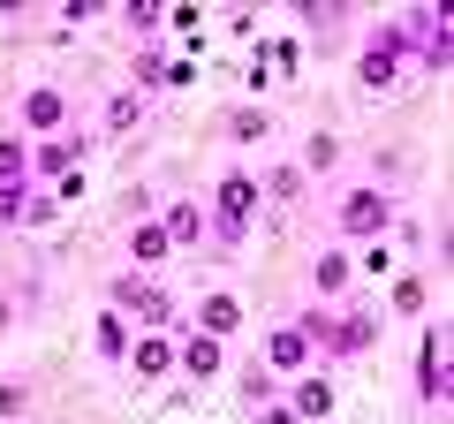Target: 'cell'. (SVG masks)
<instances>
[{"label": "cell", "mask_w": 454, "mask_h": 424, "mask_svg": "<svg viewBox=\"0 0 454 424\" xmlns=\"http://www.w3.org/2000/svg\"><path fill=\"white\" fill-rule=\"evenodd\" d=\"M250 212H258V175L227 167L212 182V205H205V250H235L250 235Z\"/></svg>", "instance_id": "cell-1"}, {"label": "cell", "mask_w": 454, "mask_h": 424, "mask_svg": "<svg viewBox=\"0 0 454 424\" xmlns=\"http://www.w3.org/2000/svg\"><path fill=\"white\" fill-rule=\"evenodd\" d=\"M106 303H114V310H129L145 334H182V303H175V288H167V280L121 273V280L106 288Z\"/></svg>", "instance_id": "cell-2"}, {"label": "cell", "mask_w": 454, "mask_h": 424, "mask_svg": "<svg viewBox=\"0 0 454 424\" xmlns=\"http://www.w3.org/2000/svg\"><path fill=\"white\" fill-rule=\"evenodd\" d=\"M16 122H23V145H46V137L76 130V106H68L61 83H31V91L16 98Z\"/></svg>", "instance_id": "cell-3"}, {"label": "cell", "mask_w": 454, "mask_h": 424, "mask_svg": "<svg viewBox=\"0 0 454 424\" xmlns=\"http://www.w3.org/2000/svg\"><path fill=\"white\" fill-rule=\"evenodd\" d=\"M402 68H409V46H402V23L387 16L372 38H364V53H356V83H364V91H394Z\"/></svg>", "instance_id": "cell-4"}, {"label": "cell", "mask_w": 454, "mask_h": 424, "mask_svg": "<svg viewBox=\"0 0 454 424\" xmlns=\"http://www.w3.org/2000/svg\"><path fill=\"white\" fill-rule=\"evenodd\" d=\"M333 228H340V235H356V243H372L379 228H394V197L379 190V182L340 190V197H333Z\"/></svg>", "instance_id": "cell-5"}, {"label": "cell", "mask_w": 454, "mask_h": 424, "mask_svg": "<svg viewBox=\"0 0 454 424\" xmlns=\"http://www.w3.org/2000/svg\"><path fill=\"white\" fill-rule=\"evenodd\" d=\"M190 76H197V61H190V53H167V46H137V61H129V91L137 98L182 91Z\"/></svg>", "instance_id": "cell-6"}, {"label": "cell", "mask_w": 454, "mask_h": 424, "mask_svg": "<svg viewBox=\"0 0 454 424\" xmlns=\"http://www.w3.org/2000/svg\"><path fill=\"white\" fill-rule=\"evenodd\" d=\"M372 342H379V318H372V310H340V318L325 310L310 349H325L333 364H348V357H372Z\"/></svg>", "instance_id": "cell-7"}, {"label": "cell", "mask_w": 454, "mask_h": 424, "mask_svg": "<svg viewBox=\"0 0 454 424\" xmlns=\"http://www.w3.org/2000/svg\"><path fill=\"white\" fill-rule=\"evenodd\" d=\"M310 357H318V349H310V334L295 326V318L265 326V349H258V364H265V372L280 379V387H288V379H303V372H310Z\"/></svg>", "instance_id": "cell-8"}, {"label": "cell", "mask_w": 454, "mask_h": 424, "mask_svg": "<svg viewBox=\"0 0 454 424\" xmlns=\"http://www.w3.org/2000/svg\"><path fill=\"white\" fill-rule=\"evenodd\" d=\"M235 326H243V295H235V288H205L182 334H205V342H235Z\"/></svg>", "instance_id": "cell-9"}, {"label": "cell", "mask_w": 454, "mask_h": 424, "mask_svg": "<svg viewBox=\"0 0 454 424\" xmlns=\"http://www.w3.org/2000/svg\"><path fill=\"white\" fill-rule=\"evenodd\" d=\"M91 152V137L83 130H68V137H46V145H31V182L38 190H53L61 175H76V160Z\"/></svg>", "instance_id": "cell-10"}, {"label": "cell", "mask_w": 454, "mask_h": 424, "mask_svg": "<svg viewBox=\"0 0 454 424\" xmlns=\"http://www.w3.org/2000/svg\"><path fill=\"white\" fill-rule=\"evenodd\" d=\"M348 288H356V258L348 250H310V295L318 303H340Z\"/></svg>", "instance_id": "cell-11"}, {"label": "cell", "mask_w": 454, "mask_h": 424, "mask_svg": "<svg viewBox=\"0 0 454 424\" xmlns=\"http://www.w3.org/2000/svg\"><path fill=\"white\" fill-rule=\"evenodd\" d=\"M175 372H182V379H220V372H227V342H205V334H175Z\"/></svg>", "instance_id": "cell-12"}, {"label": "cell", "mask_w": 454, "mask_h": 424, "mask_svg": "<svg viewBox=\"0 0 454 424\" xmlns=\"http://www.w3.org/2000/svg\"><path fill=\"white\" fill-rule=\"evenodd\" d=\"M152 220L167 228L175 250H205V205H197V197H167V212H152Z\"/></svg>", "instance_id": "cell-13"}, {"label": "cell", "mask_w": 454, "mask_h": 424, "mask_svg": "<svg viewBox=\"0 0 454 424\" xmlns=\"http://www.w3.org/2000/svg\"><path fill=\"white\" fill-rule=\"evenodd\" d=\"M280 402H288L303 424H318V417H333V379H325V372H303V379L280 387Z\"/></svg>", "instance_id": "cell-14"}, {"label": "cell", "mask_w": 454, "mask_h": 424, "mask_svg": "<svg viewBox=\"0 0 454 424\" xmlns=\"http://www.w3.org/2000/svg\"><path fill=\"white\" fill-rule=\"evenodd\" d=\"M417 394H424V409L447 402V342H439V326H424V349H417Z\"/></svg>", "instance_id": "cell-15"}, {"label": "cell", "mask_w": 454, "mask_h": 424, "mask_svg": "<svg viewBox=\"0 0 454 424\" xmlns=\"http://www.w3.org/2000/svg\"><path fill=\"white\" fill-rule=\"evenodd\" d=\"M167 258H175V243H167V228H160V220H137V228H129V273H167Z\"/></svg>", "instance_id": "cell-16"}, {"label": "cell", "mask_w": 454, "mask_h": 424, "mask_svg": "<svg viewBox=\"0 0 454 424\" xmlns=\"http://www.w3.org/2000/svg\"><path fill=\"white\" fill-rule=\"evenodd\" d=\"M121 364H129L137 379H167V372H175V334H137Z\"/></svg>", "instance_id": "cell-17"}, {"label": "cell", "mask_w": 454, "mask_h": 424, "mask_svg": "<svg viewBox=\"0 0 454 424\" xmlns=\"http://www.w3.org/2000/svg\"><path fill=\"white\" fill-rule=\"evenodd\" d=\"M145 106H152V98H137L129 83H114V91H106V106H98V130H106V137H129L137 122H145Z\"/></svg>", "instance_id": "cell-18"}, {"label": "cell", "mask_w": 454, "mask_h": 424, "mask_svg": "<svg viewBox=\"0 0 454 424\" xmlns=\"http://www.w3.org/2000/svg\"><path fill=\"white\" fill-rule=\"evenodd\" d=\"M220 130L235 137V145H265V137H273V114H265V106H227Z\"/></svg>", "instance_id": "cell-19"}, {"label": "cell", "mask_w": 454, "mask_h": 424, "mask_svg": "<svg viewBox=\"0 0 454 424\" xmlns=\"http://www.w3.org/2000/svg\"><path fill=\"white\" fill-rule=\"evenodd\" d=\"M295 167H303V175H333V167H340V137H333V130H310Z\"/></svg>", "instance_id": "cell-20"}, {"label": "cell", "mask_w": 454, "mask_h": 424, "mask_svg": "<svg viewBox=\"0 0 454 424\" xmlns=\"http://www.w3.org/2000/svg\"><path fill=\"white\" fill-rule=\"evenodd\" d=\"M121 31H129V38H145V46H152V38L167 31V8H160V0H129V8H121Z\"/></svg>", "instance_id": "cell-21"}, {"label": "cell", "mask_w": 454, "mask_h": 424, "mask_svg": "<svg viewBox=\"0 0 454 424\" xmlns=\"http://www.w3.org/2000/svg\"><path fill=\"white\" fill-rule=\"evenodd\" d=\"M303 190H310V175H303V167H273V175L258 182V197H273L280 212H288V205H295V197H303Z\"/></svg>", "instance_id": "cell-22"}, {"label": "cell", "mask_w": 454, "mask_h": 424, "mask_svg": "<svg viewBox=\"0 0 454 424\" xmlns=\"http://www.w3.org/2000/svg\"><path fill=\"white\" fill-rule=\"evenodd\" d=\"M129 342H137V334H129V318H121V310H98V357H114V364H121V357H129Z\"/></svg>", "instance_id": "cell-23"}, {"label": "cell", "mask_w": 454, "mask_h": 424, "mask_svg": "<svg viewBox=\"0 0 454 424\" xmlns=\"http://www.w3.org/2000/svg\"><path fill=\"white\" fill-rule=\"evenodd\" d=\"M295 68H303V38H273L258 53V76H295Z\"/></svg>", "instance_id": "cell-24"}, {"label": "cell", "mask_w": 454, "mask_h": 424, "mask_svg": "<svg viewBox=\"0 0 454 424\" xmlns=\"http://www.w3.org/2000/svg\"><path fill=\"white\" fill-rule=\"evenodd\" d=\"M235 394H243V402H250V409H265V402H280V379H273V372H265V364H250V372H243V379H235Z\"/></svg>", "instance_id": "cell-25"}, {"label": "cell", "mask_w": 454, "mask_h": 424, "mask_svg": "<svg viewBox=\"0 0 454 424\" xmlns=\"http://www.w3.org/2000/svg\"><path fill=\"white\" fill-rule=\"evenodd\" d=\"M424 295H432V288H424V273H394V295H387V303L402 310V318H424Z\"/></svg>", "instance_id": "cell-26"}, {"label": "cell", "mask_w": 454, "mask_h": 424, "mask_svg": "<svg viewBox=\"0 0 454 424\" xmlns=\"http://www.w3.org/2000/svg\"><path fill=\"white\" fill-rule=\"evenodd\" d=\"M0 182H31V145H23V137H0Z\"/></svg>", "instance_id": "cell-27"}, {"label": "cell", "mask_w": 454, "mask_h": 424, "mask_svg": "<svg viewBox=\"0 0 454 424\" xmlns=\"http://www.w3.org/2000/svg\"><path fill=\"white\" fill-rule=\"evenodd\" d=\"M53 220H61L53 190H31V197H23V220H16V228H53Z\"/></svg>", "instance_id": "cell-28"}, {"label": "cell", "mask_w": 454, "mask_h": 424, "mask_svg": "<svg viewBox=\"0 0 454 424\" xmlns=\"http://www.w3.org/2000/svg\"><path fill=\"white\" fill-rule=\"evenodd\" d=\"M23 197H31V182H0V228L23 220Z\"/></svg>", "instance_id": "cell-29"}, {"label": "cell", "mask_w": 454, "mask_h": 424, "mask_svg": "<svg viewBox=\"0 0 454 424\" xmlns=\"http://www.w3.org/2000/svg\"><path fill=\"white\" fill-rule=\"evenodd\" d=\"M23 409H31V387L23 379H0V417H23Z\"/></svg>", "instance_id": "cell-30"}, {"label": "cell", "mask_w": 454, "mask_h": 424, "mask_svg": "<svg viewBox=\"0 0 454 424\" xmlns=\"http://www.w3.org/2000/svg\"><path fill=\"white\" fill-rule=\"evenodd\" d=\"M250 424H303V417H295L288 402H265V409H250Z\"/></svg>", "instance_id": "cell-31"}, {"label": "cell", "mask_w": 454, "mask_h": 424, "mask_svg": "<svg viewBox=\"0 0 454 424\" xmlns=\"http://www.w3.org/2000/svg\"><path fill=\"white\" fill-rule=\"evenodd\" d=\"M91 16H106L98 0H61V23H91Z\"/></svg>", "instance_id": "cell-32"}, {"label": "cell", "mask_w": 454, "mask_h": 424, "mask_svg": "<svg viewBox=\"0 0 454 424\" xmlns=\"http://www.w3.org/2000/svg\"><path fill=\"white\" fill-rule=\"evenodd\" d=\"M16 326V295H0V334Z\"/></svg>", "instance_id": "cell-33"}]
</instances>
